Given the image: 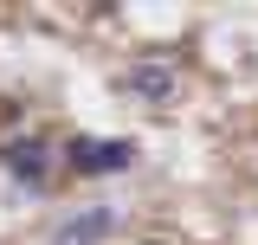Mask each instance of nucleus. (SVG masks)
I'll return each instance as SVG.
<instances>
[{
  "instance_id": "1",
  "label": "nucleus",
  "mask_w": 258,
  "mask_h": 245,
  "mask_svg": "<svg viewBox=\"0 0 258 245\" xmlns=\"http://www.w3.org/2000/svg\"><path fill=\"white\" fill-rule=\"evenodd\" d=\"M64 168L84 174V181L123 174V168H136V142H129V136H71V142H64Z\"/></svg>"
},
{
  "instance_id": "2",
  "label": "nucleus",
  "mask_w": 258,
  "mask_h": 245,
  "mask_svg": "<svg viewBox=\"0 0 258 245\" xmlns=\"http://www.w3.org/2000/svg\"><path fill=\"white\" fill-rule=\"evenodd\" d=\"M0 168L26 187V194H39V187L52 181V142L45 136H7L0 142Z\"/></svg>"
},
{
  "instance_id": "3",
  "label": "nucleus",
  "mask_w": 258,
  "mask_h": 245,
  "mask_svg": "<svg viewBox=\"0 0 258 245\" xmlns=\"http://www.w3.org/2000/svg\"><path fill=\"white\" fill-rule=\"evenodd\" d=\"M123 91L129 97H142V103H174V91H181V71L168 58H142V65H129L123 71Z\"/></svg>"
},
{
  "instance_id": "4",
  "label": "nucleus",
  "mask_w": 258,
  "mask_h": 245,
  "mask_svg": "<svg viewBox=\"0 0 258 245\" xmlns=\"http://www.w3.org/2000/svg\"><path fill=\"white\" fill-rule=\"evenodd\" d=\"M116 232V207H78L52 226V245H103Z\"/></svg>"
},
{
  "instance_id": "5",
  "label": "nucleus",
  "mask_w": 258,
  "mask_h": 245,
  "mask_svg": "<svg viewBox=\"0 0 258 245\" xmlns=\"http://www.w3.org/2000/svg\"><path fill=\"white\" fill-rule=\"evenodd\" d=\"M155 245H161V239H155Z\"/></svg>"
}]
</instances>
